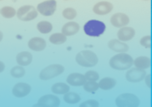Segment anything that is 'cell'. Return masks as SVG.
I'll use <instances>...</instances> for the list:
<instances>
[{"mask_svg":"<svg viewBox=\"0 0 152 107\" xmlns=\"http://www.w3.org/2000/svg\"><path fill=\"white\" fill-rule=\"evenodd\" d=\"M134 64V59L127 53H120L113 56L109 61L111 68L118 71H123L130 69Z\"/></svg>","mask_w":152,"mask_h":107,"instance_id":"1","label":"cell"},{"mask_svg":"<svg viewBox=\"0 0 152 107\" xmlns=\"http://www.w3.org/2000/svg\"><path fill=\"white\" fill-rule=\"evenodd\" d=\"M105 24L98 20H90L83 26V31L89 36H100L105 31Z\"/></svg>","mask_w":152,"mask_h":107,"instance_id":"2","label":"cell"},{"mask_svg":"<svg viewBox=\"0 0 152 107\" xmlns=\"http://www.w3.org/2000/svg\"><path fill=\"white\" fill-rule=\"evenodd\" d=\"M76 62L83 67H94L98 63V57L91 50H82L77 54Z\"/></svg>","mask_w":152,"mask_h":107,"instance_id":"3","label":"cell"},{"mask_svg":"<svg viewBox=\"0 0 152 107\" xmlns=\"http://www.w3.org/2000/svg\"><path fill=\"white\" fill-rule=\"evenodd\" d=\"M115 103L118 107H138L140 100L133 93H123L116 98Z\"/></svg>","mask_w":152,"mask_h":107,"instance_id":"4","label":"cell"},{"mask_svg":"<svg viewBox=\"0 0 152 107\" xmlns=\"http://www.w3.org/2000/svg\"><path fill=\"white\" fill-rule=\"evenodd\" d=\"M38 12L34 6L31 5H25L21 7L17 11L16 15L19 20L23 22H30L35 20L37 17Z\"/></svg>","mask_w":152,"mask_h":107,"instance_id":"5","label":"cell"},{"mask_svg":"<svg viewBox=\"0 0 152 107\" xmlns=\"http://www.w3.org/2000/svg\"><path fill=\"white\" fill-rule=\"evenodd\" d=\"M64 71V67L61 64H51L41 70L39 74V78L41 80H49L60 76Z\"/></svg>","mask_w":152,"mask_h":107,"instance_id":"6","label":"cell"},{"mask_svg":"<svg viewBox=\"0 0 152 107\" xmlns=\"http://www.w3.org/2000/svg\"><path fill=\"white\" fill-rule=\"evenodd\" d=\"M57 8V2L55 0H48L39 3L37 7V10L44 16H51L54 14Z\"/></svg>","mask_w":152,"mask_h":107,"instance_id":"7","label":"cell"},{"mask_svg":"<svg viewBox=\"0 0 152 107\" xmlns=\"http://www.w3.org/2000/svg\"><path fill=\"white\" fill-rule=\"evenodd\" d=\"M110 23L112 25L114 26V27L122 28V27H125V26L129 24L130 19H129L128 15H126L125 13L118 12V13H115V14L111 17Z\"/></svg>","mask_w":152,"mask_h":107,"instance_id":"8","label":"cell"},{"mask_svg":"<svg viewBox=\"0 0 152 107\" xmlns=\"http://www.w3.org/2000/svg\"><path fill=\"white\" fill-rule=\"evenodd\" d=\"M147 76V73L145 70H140L137 68H132L126 73L127 81L132 83H137L144 80L145 76Z\"/></svg>","mask_w":152,"mask_h":107,"instance_id":"9","label":"cell"},{"mask_svg":"<svg viewBox=\"0 0 152 107\" xmlns=\"http://www.w3.org/2000/svg\"><path fill=\"white\" fill-rule=\"evenodd\" d=\"M113 4L108 1H100L94 5V12L97 15H107L113 9Z\"/></svg>","mask_w":152,"mask_h":107,"instance_id":"10","label":"cell"},{"mask_svg":"<svg viewBox=\"0 0 152 107\" xmlns=\"http://www.w3.org/2000/svg\"><path fill=\"white\" fill-rule=\"evenodd\" d=\"M31 92V86L26 83H17L12 89V94L17 98L27 96Z\"/></svg>","mask_w":152,"mask_h":107,"instance_id":"11","label":"cell"},{"mask_svg":"<svg viewBox=\"0 0 152 107\" xmlns=\"http://www.w3.org/2000/svg\"><path fill=\"white\" fill-rule=\"evenodd\" d=\"M37 103L43 104L47 107H59V105L61 103V101L57 96L48 94V95H44L41 98H39Z\"/></svg>","mask_w":152,"mask_h":107,"instance_id":"12","label":"cell"},{"mask_svg":"<svg viewBox=\"0 0 152 107\" xmlns=\"http://www.w3.org/2000/svg\"><path fill=\"white\" fill-rule=\"evenodd\" d=\"M135 36V30L133 27H122L118 32V38L121 42H126L133 39Z\"/></svg>","mask_w":152,"mask_h":107,"instance_id":"13","label":"cell"},{"mask_svg":"<svg viewBox=\"0 0 152 107\" xmlns=\"http://www.w3.org/2000/svg\"><path fill=\"white\" fill-rule=\"evenodd\" d=\"M107 46L111 50L116 51V52H120V53H125L129 50V46L126 43L121 42L118 39L110 40Z\"/></svg>","mask_w":152,"mask_h":107,"instance_id":"14","label":"cell"},{"mask_svg":"<svg viewBox=\"0 0 152 107\" xmlns=\"http://www.w3.org/2000/svg\"><path fill=\"white\" fill-rule=\"evenodd\" d=\"M66 82L71 86L78 87V86H83L87 82V80H86L84 75H81V74H78V73H73V74H70L67 76Z\"/></svg>","mask_w":152,"mask_h":107,"instance_id":"15","label":"cell"},{"mask_svg":"<svg viewBox=\"0 0 152 107\" xmlns=\"http://www.w3.org/2000/svg\"><path fill=\"white\" fill-rule=\"evenodd\" d=\"M47 43L41 37H33L28 42V48L34 51H42L45 49Z\"/></svg>","mask_w":152,"mask_h":107,"instance_id":"16","label":"cell"},{"mask_svg":"<svg viewBox=\"0 0 152 107\" xmlns=\"http://www.w3.org/2000/svg\"><path fill=\"white\" fill-rule=\"evenodd\" d=\"M79 31V25L77 23L69 22L65 23L62 28V34L65 36H71L77 34Z\"/></svg>","mask_w":152,"mask_h":107,"instance_id":"17","label":"cell"},{"mask_svg":"<svg viewBox=\"0 0 152 107\" xmlns=\"http://www.w3.org/2000/svg\"><path fill=\"white\" fill-rule=\"evenodd\" d=\"M33 60V56L28 51H22L16 56V62L20 66H28Z\"/></svg>","mask_w":152,"mask_h":107,"instance_id":"18","label":"cell"},{"mask_svg":"<svg viewBox=\"0 0 152 107\" xmlns=\"http://www.w3.org/2000/svg\"><path fill=\"white\" fill-rule=\"evenodd\" d=\"M134 64L135 65V68L140 69V70H145L150 67L151 62L148 57L140 56V57H137L135 60H134Z\"/></svg>","mask_w":152,"mask_h":107,"instance_id":"19","label":"cell"},{"mask_svg":"<svg viewBox=\"0 0 152 107\" xmlns=\"http://www.w3.org/2000/svg\"><path fill=\"white\" fill-rule=\"evenodd\" d=\"M117 85V80L112 77H104L98 83V87L103 90H109Z\"/></svg>","mask_w":152,"mask_h":107,"instance_id":"20","label":"cell"},{"mask_svg":"<svg viewBox=\"0 0 152 107\" xmlns=\"http://www.w3.org/2000/svg\"><path fill=\"white\" fill-rule=\"evenodd\" d=\"M69 90L70 87L64 83H56L51 87V91L55 94H65L69 92Z\"/></svg>","mask_w":152,"mask_h":107,"instance_id":"21","label":"cell"},{"mask_svg":"<svg viewBox=\"0 0 152 107\" xmlns=\"http://www.w3.org/2000/svg\"><path fill=\"white\" fill-rule=\"evenodd\" d=\"M80 100V96L76 92H67L64 95V101L69 104L77 103Z\"/></svg>","mask_w":152,"mask_h":107,"instance_id":"22","label":"cell"},{"mask_svg":"<svg viewBox=\"0 0 152 107\" xmlns=\"http://www.w3.org/2000/svg\"><path fill=\"white\" fill-rule=\"evenodd\" d=\"M66 36H64L62 33H56L50 36V42L54 45H61L66 42Z\"/></svg>","mask_w":152,"mask_h":107,"instance_id":"23","label":"cell"},{"mask_svg":"<svg viewBox=\"0 0 152 107\" xmlns=\"http://www.w3.org/2000/svg\"><path fill=\"white\" fill-rule=\"evenodd\" d=\"M37 30L41 33V34H49L52 30V24L50 22L47 21H43V22H39L37 25Z\"/></svg>","mask_w":152,"mask_h":107,"instance_id":"24","label":"cell"},{"mask_svg":"<svg viewBox=\"0 0 152 107\" xmlns=\"http://www.w3.org/2000/svg\"><path fill=\"white\" fill-rule=\"evenodd\" d=\"M0 14L6 19H10L13 18L16 15V9L12 7H3V8L0 9Z\"/></svg>","mask_w":152,"mask_h":107,"instance_id":"25","label":"cell"},{"mask_svg":"<svg viewBox=\"0 0 152 107\" xmlns=\"http://www.w3.org/2000/svg\"><path fill=\"white\" fill-rule=\"evenodd\" d=\"M10 75L15 78H21L25 75V70L23 66H14L10 70Z\"/></svg>","mask_w":152,"mask_h":107,"instance_id":"26","label":"cell"},{"mask_svg":"<svg viewBox=\"0 0 152 107\" xmlns=\"http://www.w3.org/2000/svg\"><path fill=\"white\" fill-rule=\"evenodd\" d=\"M77 12L73 8H67V9H64L63 10L64 18L67 19V20H73L77 17Z\"/></svg>","mask_w":152,"mask_h":107,"instance_id":"27","label":"cell"},{"mask_svg":"<svg viewBox=\"0 0 152 107\" xmlns=\"http://www.w3.org/2000/svg\"><path fill=\"white\" fill-rule=\"evenodd\" d=\"M83 88L86 91L91 93H95V91H97V90L99 89V87H98V83L94 81H87L83 85Z\"/></svg>","mask_w":152,"mask_h":107,"instance_id":"28","label":"cell"},{"mask_svg":"<svg viewBox=\"0 0 152 107\" xmlns=\"http://www.w3.org/2000/svg\"><path fill=\"white\" fill-rule=\"evenodd\" d=\"M85 78L87 81H94L96 82L99 79V74L95 71H88L84 75Z\"/></svg>","mask_w":152,"mask_h":107,"instance_id":"29","label":"cell"},{"mask_svg":"<svg viewBox=\"0 0 152 107\" xmlns=\"http://www.w3.org/2000/svg\"><path fill=\"white\" fill-rule=\"evenodd\" d=\"M140 44L145 47L146 49L151 48V36H145L140 39Z\"/></svg>","mask_w":152,"mask_h":107,"instance_id":"30","label":"cell"},{"mask_svg":"<svg viewBox=\"0 0 152 107\" xmlns=\"http://www.w3.org/2000/svg\"><path fill=\"white\" fill-rule=\"evenodd\" d=\"M79 107H99V103L95 100H89L80 103Z\"/></svg>","mask_w":152,"mask_h":107,"instance_id":"31","label":"cell"},{"mask_svg":"<svg viewBox=\"0 0 152 107\" xmlns=\"http://www.w3.org/2000/svg\"><path fill=\"white\" fill-rule=\"evenodd\" d=\"M150 77H151V75H150V74H149V75L146 76H145V78H144V79H146V84H147V86L148 87V88H149V89L151 88V82H150Z\"/></svg>","mask_w":152,"mask_h":107,"instance_id":"32","label":"cell"},{"mask_svg":"<svg viewBox=\"0 0 152 107\" xmlns=\"http://www.w3.org/2000/svg\"><path fill=\"white\" fill-rule=\"evenodd\" d=\"M5 70V63L0 61V73H2Z\"/></svg>","mask_w":152,"mask_h":107,"instance_id":"33","label":"cell"},{"mask_svg":"<svg viewBox=\"0 0 152 107\" xmlns=\"http://www.w3.org/2000/svg\"><path fill=\"white\" fill-rule=\"evenodd\" d=\"M32 107H47V106H45L43 104H40V103H37V104H34Z\"/></svg>","mask_w":152,"mask_h":107,"instance_id":"34","label":"cell"},{"mask_svg":"<svg viewBox=\"0 0 152 107\" xmlns=\"http://www.w3.org/2000/svg\"><path fill=\"white\" fill-rule=\"evenodd\" d=\"M3 39V33L0 31V42H1V40Z\"/></svg>","mask_w":152,"mask_h":107,"instance_id":"35","label":"cell"}]
</instances>
